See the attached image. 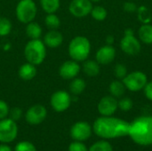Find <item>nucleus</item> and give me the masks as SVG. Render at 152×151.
<instances>
[{
    "mask_svg": "<svg viewBox=\"0 0 152 151\" xmlns=\"http://www.w3.org/2000/svg\"><path fill=\"white\" fill-rule=\"evenodd\" d=\"M93 133L102 140H111L128 136L130 123L113 116L96 118L92 125Z\"/></svg>",
    "mask_w": 152,
    "mask_h": 151,
    "instance_id": "obj_1",
    "label": "nucleus"
},
{
    "mask_svg": "<svg viewBox=\"0 0 152 151\" xmlns=\"http://www.w3.org/2000/svg\"><path fill=\"white\" fill-rule=\"evenodd\" d=\"M128 136L137 145H152V116H142L130 123Z\"/></svg>",
    "mask_w": 152,
    "mask_h": 151,
    "instance_id": "obj_2",
    "label": "nucleus"
},
{
    "mask_svg": "<svg viewBox=\"0 0 152 151\" xmlns=\"http://www.w3.org/2000/svg\"><path fill=\"white\" fill-rule=\"evenodd\" d=\"M68 53L71 60L77 62L85 61L88 59L91 53V43L89 39L84 36L73 37L69 44Z\"/></svg>",
    "mask_w": 152,
    "mask_h": 151,
    "instance_id": "obj_3",
    "label": "nucleus"
},
{
    "mask_svg": "<svg viewBox=\"0 0 152 151\" xmlns=\"http://www.w3.org/2000/svg\"><path fill=\"white\" fill-rule=\"evenodd\" d=\"M24 56L28 62L38 66L46 57V46L41 39H29L24 47Z\"/></svg>",
    "mask_w": 152,
    "mask_h": 151,
    "instance_id": "obj_4",
    "label": "nucleus"
},
{
    "mask_svg": "<svg viewBox=\"0 0 152 151\" xmlns=\"http://www.w3.org/2000/svg\"><path fill=\"white\" fill-rule=\"evenodd\" d=\"M17 20L24 24L35 20L37 7L33 0H20L15 8Z\"/></svg>",
    "mask_w": 152,
    "mask_h": 151,
    "instance_id": "obj_5",
    "label": "nucleus"
},
{
    "mask_svg": "<svg viewBox=\"0 0 152 151\" xmlns=\"http://www.w3.org/2000/svg\"><path fill=\"white\" fill-rule=\"evenodd\" d=\"M120 48L122 52L127 55H137L142 49L141 41L134 36L133 28H126L124 32V36L120 40Z\"/></svg>",
    "mask_w": 152,
    "mask_h": 151,
    "instance_id": "obj_6",
    "label": "nucleus"
},
{
    "mask_svg": "<svg viewBox=\"0 0 152 151\" xmlns=\"http://www.w3.org/2000/svg\"><path fill=\"white\" fill-rule=\"evenodd\" d=\"M122 81L128 91L135 93L143 90L144 86L148 83V77L144 72L135 70L128 73Z\"/></svg>",
    "mask_w": 152,
    "mask_h": 151,
    "instance_id": "obj_7",
    "label": "nucleus"
},
{
    "mask_svg": "<svg viewBox=\"0 0 152 151\" xmlns=\"http://www.w3.org/2000/svg\"><path fill=\"white\" fill-rule=\"evenodd\" d=\"M18 125L15 121L6 117L0 120V143H11L18 136Z\"/></svg>",
    "mask_w": 152,
    "mask_h": 151,
    "instance_id": "obj_8",
    "label": "nucleus"
},
{
    "mask_svg": "<svg viewBox=\"0 0 152 151\" xmlns=\"http://www.w3.org/2000/svg\"><path fill=\"white\" fill-rule=\"evenodd\" d=\"M72 102V96L69 93L59 90L54 92L50 98V105L52 109L58 113H61L69 109Z\"/></svg>",
    "mask_w": 152,
    "mask_h": 151,
    "instance_id": "obj_9",
    "label": "nucleus"
},
{
    "mask_svg": "<svg viewBox=\"0 0 152 151\" xmlns=\"http://www.w3.org/2000/svg\"><path fill=\"white\" fill-rule=\"evenodd\" d=\"M93 134V127L86 121H77L72 125L69 135L73 141L86 142Z\"/></svg>",
    "mask_w": 152,
    "mask_h": 151,
    "instance_id": "obj_10",
    "label": "nucleus"
},
{
    "mask_svg": "<svg viewBox=\"0 0 152 151\" xmlns=\"http://www.w3.org/2000/svg\"><path fill=\"white\" fill-rule=\"evenodd\" d=\"M47 117V109L44 105L35 104L29 107L24 114L25 121L30 125L42 124Z\"/></svg>",
    "mask_w": 152,
    "mask_h": 151,
    "instance_id": "obj_11",
    "label": "nucleus"
},
{
    "mask_svg": "<svg viewBox=\"0 0 152 151\" xmlns=\"http://www.w3.org/2000/svg\"><path fill=\"white\" fill-rule=\"evenodd\" d=\"M93 3L90 0H72L69 5V13L76 18H85L90 14Z\"/></svg>",
    "mask_w": 152,
    "mask_h": 151,
    "instance_id": "obj_12",
    "label": "nucleus"
},
{
    "mask_svg": "<svg viewBox=\"0 0 152 151\" xmlns=\"http://www.w3.org/2000/svg\"><path fill=\"white\" fill-rule=\"evenodd\" d=\"M118 109V100L117 98L110 95H106L102 97L97 105V110L101 116L110 117L113 116Z\"/></svg>",
    "mask_w": 152,
    "mask_h": 151,
    "instance_id": "obj_13",
    "label": "nucleus"
},
{
    "mask_svg": "<svg viewBox=\"0 0 152 151\" xmlns=\"http://www.w3.org/2000/svg\"><path fill=\"white\" fill-rule=\"evenodd\" d=\"M81 70L79 63L74 60L64 61L59 69V75L64 80H71L77 77Z\"/></svg>",
    "mask_w": 152,
    "mask_h": 151,
    "instance_id": "obj_14",
    "label": "nucleus"
},
{
    "mask_svg": "<svg viewBox=\"0 0 152 151\" xmlns=\"http://www.w3.org/2000/svg\"><path fill=\"white\" fill-rule=\"evenodd\" d=\"M116 49L110 44H105L100 47L95 53V61L100 65L110 64L116 58Z\"/></svg>",
    "mask_w": 152,
    "mask_h": 151,
    "instance_id": "obj_15",
    "label": "nucleus"
},
{
    "mask_svg": "<svg viewBox=\"0 0 152 151\" xmlns=\"http://www.w3.org/2000/svg\"><path fill=\"white\" fill-rule=\"evenodd\" d=\"M43 42L46 47L57 48L63 43V36L58 29H50L45 36Z\"/></svg>",
    "mask_w": 152,
    "mask_h": 151,
    "instance_id": "obj_16",
    "label": "nucleus"
},
{
    "mask_svg": "<svg viewBox=\"0 0 152 151\" xmlns=\"http://www.w3.org/2000/svg\"><path fill=\"white\" fill-rule=\"evenodd\" d=\"M37 66L27 61L19 68L18 76L23 81H30L37 76Z\"/></svg>",
    "mask_w": 152,
    "mask_h": 151,
    "instance_id": "obj_17",
    "label": "nucleus"
},
{
    "mask_svg": "<svg viewBox=\"0 0 152 151\" xmlns=\"http://www.w3.org/2000/svg\"><path fill=\"white\" fill-rule=\"evenodd\" d=\"M81 69L87 77H91L98 76L101 72L100 64L95 60H86L85 61H83Z\"/></svg>",
    "mask_w": 152,
    "mask_h": 151,
    "instance_id": "obj_18",
    "label": "nucleus"
},
{
    "mask_svg": "<svg viewBox=\"0 0 152 151\" xmlns=\"http://www.w3.org/2000/svg\"><path fill=\"white\" fill-rule=\"evenodd\" d=\"M138 38L142 44L147 45L152 44V25L151 23L142 24L138 29Z\"/></svg>",
    "mask_w": 152,
    "mask_h": 151,
    "instance_id": "obj_19",
    "label": "nucleus"
},
{
    "mask_svg": "<svg viewBox=\"0 0 152 151\" xmlns=\"http://www.w3.org/2000/svg\"><path fill=\"white\" fill-rule=\"evenodd\" d=\"M86 88V83L83 78L80 77H75L70 80L69 83V93H71L73 96H78L80 95Z\"/></svg>",
    "mask_w": 152,
    "mask_h": 151,
    "instance_id": "obj_20",
    "label": "nucleus"
},
{
    "mask_svg": "<svg viewBox=\"0 0 152 151\" xmlns=\"http://www.w3.org/2000/svg\"><path fill=\"white\" fill-rule=\"evenodd\" d=\"M25 32H26V36L29 39H40V37L42 36L43 29L37 22L33 20L26 24Z\"/></svg>",
    "mask_w": 152,
    "mask_h": 151,
    "instance_id": "obj_21",
    "label": "nucleus"
},
{
    "mask_svg": "<svg viewBox=\"0 0 152 151\" xmlns=\"http://www.w3.org/2000/svg\"><path fill=\"white\" fill-rule=\"evenodd\" d=\"M126 88L123 81L119 80V79H116V80L112 81L109 85L110 94L117 99L123 97L126 93Z\"/></svg>",
    "mask_w": 152,
    "mask_h": 151,
    "instance_id": "obj_22",
    "label": "nucleus"
},
{
    "mask_svg": "<svg viewBox=\"0 0 152 151\" xmlns=\"http://www.w3.org/2000/svg\"><path fill=\"white\" fill-rule=\"evenodd\" d=\"M41 8L46 13H55L60 6L61 0H39Z\"/></svg>",
    "mask_w": 152,
    "mask_h": 151,
    "instance_id": "obj_23",
    "label": "nucleus"
},
{
    "mask_svg": "<svg viewBox=\"0 0 152 151\" xmlns=\"http://www.w3.org/2000/svg\"><path fill=\"white\" fill-rule=\"evenodd\" d=\"M137 19L142 24H148L151 23L152 20V14L150 9L145 5L138 6L137 8Z\"/></svg>",
    "mask_w": 152,
    "mask_h": 151,
    "instance_id": "obj_24",
    "label": "nucleus"
},
{
    "mask_svg": "<svg viewBox=\"0 0 152 151\" xmlns=\"http://www.w3.org/2000/svg\"><path fill=\"white\" fill-rule=\"evenodd\" d=\"M90 15L92 16V18L94 20H95L97 21H102L107 18L108 12L105 9V7H103L102 5H96V6H93Z\"/></svg>",
    "mask_w": 152,
    "mask_h": 151,
    "instance_id": "obj_25",
    "label": "nucleus"
},
{
    "mask_svg": "<svg viewBox=\"0 0 152 151\" xmlns=\"http://www.w3.org/2000/svg\"><path fill=\"white\" fill-rule=\"evenodd\" d=\"M45 24L50 29H58L61 26V20L55 13H47L45 18Z\"/></svg>",
    "mask_w": 152,
    "mask_h": 151,
    "instance_id": "obj_26",
    "label": "nucleus"
},
{
    "mask_svg": "<svg viewBox=\"0 0 152 151\" xmlns=\"http://www.w3.org/2000/svg\"><path fill=\"white\" fill-rule=\"evenodd\" d=\"M88 151H114L113 147L107 140H101L95 142L90 146Z\"/></svg>",
    "mask_w": 152,
    "mask_h": 151,
    "instance_id": "obj_27",
    "label": "nucleus"
},
{
    "mask_svg": "<svg viewBox=\"0 0 152 151\" xmlns=\"http://www.w3.org/2000/svg\"><path fill=\"white\" fill-rule=\"evenodd\" d=\"M12 28V22L9 19L1 17L0 18V36H8Z\"/></svg>",
    "mask_w": 152,
    "mask_h": 151,
    "instance_id": "obj_28",
    "label": "nucleus"
},
{
    "mask_svg": "<svg viewBox=\"0 0 152 151\" xmlns=\"http://www.w3.org/2000/svg\"><path fill=\"white\" fill-rule=\"evenodd\" d=\"M118 109L124 112H128L129 110H131L133 109L134 106V102L132 101V99L128 98V97H121L119 101H118Z\"/></svg>",
    "mask_w": 152,
    "mask_h": 151,
    "instance_id": "obj_29",
    "label": "nucleus"
},
{
    "mask_svg": "<svg viewBox=\"0 0 152 151\" xmlns=\"http://www.w3.org/2000/svg\"><path fill=\"white\" fill-rule=\"evenodd\" d=\"M13 151H37V148L30 142L21 141L16 143Z\"/></svg>",
    "mask_w": 152,
    "mask_h": 151,
    "instance_id": "obj_30",
    "label": "nucleus"
},
{
    "mask_svg": "<svg viewBox=\"0 0 152 151\" xmlns=\"http://www.w3.org/2000/svg\"><path fill=\"white\" fill-rule=\"evenodd\" d=\"M128 74L127 68L123 63H118L114 67V76L117 79L122 80Z\"/></svg>",
    "mask_w": 152,
    "mask_h": 151,
    "instance_id": "obj_31",
    "label": "nucleus"
},
{
    "mask_svg": "<svg viewBox=\"0 0 152 151\" xmlns=\"http://www.w3.org/2000/svg\"><path fill=\"white\" fill-rule=\"evenodd\" d=\"M68 151H88V148L84 143V142L73 141L69 143Z\"/></svg>",
    "mask_w": 152,
    "mask_h": 151,
    "instance_id": "obj_32",
    "label": "nucleus"
},
{
    "mask_svg": "<svg viewBox=\"0 0 152 151\" xmlns=\"http://www.w3.org/2000/svg\"><path fill=\"white\" fill-rule=\"evenodd\" d=\"M23 116V112H22V109L19 107H14V108H12L10 109V111H9V116L8 117L12 119L13 121L17 122L19 121Z\"/></svg>",
    "mask_w": 152,
    "mask_h": 151,
    "instance_id": "obj_33",
    "label": "nucleus"
},
{
    "mask_svg": "<svg viewBox=\"0 0 152 151\" xmlns=\"http://www.w3.org/2000/svg\"><path fill=\"white\" fill-rule=\"evenodd\" d=\"M10 111V107L8 103L3 100H0V120L8 117Z\"/></svg>",
    "mask_w": 152,
    "mask_h": 151,
    "instance_id": "obj_34",
    "label": "nucleus"
},
{
    "mask_svg": "<svg viewBox=\"0 0 152 151\" xmlns=\"http://www.w3.org/2000/svg\"><path fill=\"white\" fill-rule=\"evenodd\" d=\"M137 8H138L137 4L131 1L125 2L123 4V10L126 12H135L137 11Z\"/></svg>",
    "mask_w": 152,
    "mask_h": 151,
    "instance_id": "obj_35",
    "label": "nucleus"
},
{
    "mask_svg": "<svg viewBox=\"0 0 152 151\" xmlns=\"http://www.w3.org/2000/svg\"><path fill=\"white\" fill-rule=\"evenodd\" d=\"M143 93H144L145 97H146L149 101H152V81L148 82V83L146 84V85H145L144 88H143Z\"/></svg>",
    "mask_w": 152,
    "mask_h": 151,
    "instance_id": "obj_36",
    "label": "nucleus"
},
{
    "mask_svg": "<svg viewBox=\"0 0 152 151\" xmlns=\"http://www.w3.org/2000/svg\"><path fill=\"white\" fill-rule=\"evenodd\" d=\"M115 42V37L112 35H108L106 36V44H110L112 45Z\"/></svg>",
    "mask_w": 152,
    "mask_h": 151,
    "instance_id": "obj_37",
    "label": "nucleus"
},
{
    "mask_svg": "<svg viewBox=\"0 0 152 151\" xmlns=\"http://www.w3.org/2000/svg\"><path fill=\"white\" fill-rule=\"evenodd\" d=\"M0 151H13L7 143H0Z\"/></svg>",
    "mask_w": 152,
    "mask_h": 151,
    "instance_id": "obj_38",
    "label": "nucleus"
},
{
    "mask_svg": "<svg viewBox=\"0 0 152 151\" xmlns=\"http://www.w3.org/2000/svg\"><path fill=\"white\" fill-rule=\"evenodd\" d=\"M92 3H98V2H101L102 0H90Z\"/></svg>",
    "mask_w": 152,
    "mask_h": 151,
    "instance_id": "obj_39",
    "label": "nucleus"
}]
</instances>
